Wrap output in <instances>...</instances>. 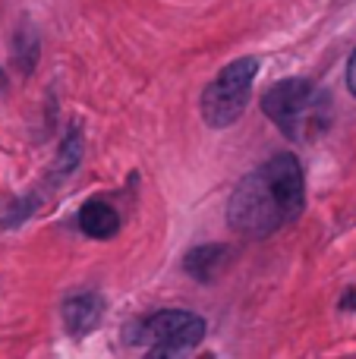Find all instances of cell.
I'll use <instances>...</instances> for the list:
<instances>
[{
  "instance_id": "6da1fadb",
  "label": "cell",
  "mask_w": 356,
  "mask_h": 359,
  "mask_svg": "<svg viewBox=\"0 0 356 359\" xmlns=\"http://www.w3.org/2000/svg\"><path fill=\"white\" fill-rule=\"evenodd\" d=\"M303 202L306 183L300 161L294 155H275L233 189L227 202V224L237 233L262 240L294 221L303 211Z\"/></svg>"
},
{
  "instance_id": "7a4b0ae2",
  "label": "cell",
  "mask_w": 356,
  "mask_h": 359,
  "mask_svg": "<svg viewBox=\"0 0 356 359\" xmlns=\"http://www.w3.org/2000/svg\"><path fill=\"white\" fill-rule=\"evenodd\" d=\"M262 111L278 130L294 142H309L322 136L331 123V98L309 79H284L268 88Z\"/></svg>"
},
{
  "instance_id": "3957f363",
  "label": "cell",
  "mask_w": 356,
  "mask_h": 359,
  "mask_svg": "<svg viewBox=\"0 0 356 359\" xmlns=\"http://www.w3.org/2000/svg\"><path fill=\"white\" fill-rule=\"evenodd\" d=\"M256 73H259L256 57H240V60L227 63L214 76V82H208V88L202 92V117H205V123L212 130H224V126L237 123L243 117Z\"/></svg>"
},
{
  "instance_id": "277c9868",
  "label": "cell",
  "mask_w": 356,
  "mask_h": 359,
  "mask_svg": "<svg viewBox=\"0 0 356 359\" xmlns=\"http://www.w3.org/2000/svg\"><path fill=\"white\" fill-rule=\"evenodd\" d=\"M139 337L151 347V353H180V350H193L196 344H202L205 322L193 312L164 309L145 318Z\"/></svg>"
},
{
  "instance_id": "5b68a950",
  "label": "cell",
  "mask_w": 356,
  "mask_h": 359,
  "mask_svg": "<svg viewBox=\"0 0 356 359\" xmlns=\"http://www.w3.org/2000/svg\"><path fill=\"white\" fill-rule=\"evenodd\" d=\"M101 316H104V303L92 290L76 293L63 303V325H67L69 334H88L101 322Z\"/></svg>"
},
{
  "instance_id": "8992f818",
  "label": "cell",
  "mask_w": 356,
  "mask_h": 359,
  "mask_svg": "<svg viewBox=\"0 0 356 359\" xmlns=\"http://www.w3.org/2000/svg\"><path fill=\"white\" fill-rule=\"evenodd\" d=\"M79 227H82V233L92 236V240H111L120 230V215L107 202L92 198V202H85L79 208Z\"/></svg>"
},
{
  "instance_id": "52a82bcc",
  "label": "cell",
  "mask_w": 356,
  "mask_h": 359,
  "mask_svg": "<svg viewBox=\"0 0 356 359\" xmlns=\"http://www.w3.org/2000/svg\"><path fill=\"white\" fill-rule=\"evenodd\" d=\"M227 249L224 246H202V249H193V252L186 255V262H183V268H186L189 274H193L196 280H202V284H208V280L218 278V271L224 268L227 262Z\"/></svg>"
},
{
  "instance_id": "ba28073f",
  "label": "cell",
  "mask_w": 356,
  "mask_h": 359,
  "mask_svg": "<svg viewBox=\"0 0 356 359\" xmlns=\"http://www.w3.org/2000/svg\"><path fill=\"white\" fill-rule=\"evenodd\" d=\"M79 158H82V133L79 130H69L67 142L60 145V155H57V177H69L76 168H79Z\"/></svg>"
},
{
  "instance_id": "9c48e42d",
  "label": "cell",
  "mask_w": 356,
  "mask_h": 359,
  "mask_svg": "<svg viewBox=\"0 0 356 359\" xmlns=\"http://www.w3.org/2000/svg\"><path fill=\"white\" fill-rule=\"evenodd\" d=\"M347 86H350V92L356 95V50H353L350 63H347Z\"/></svg>"
}]
</instances>
